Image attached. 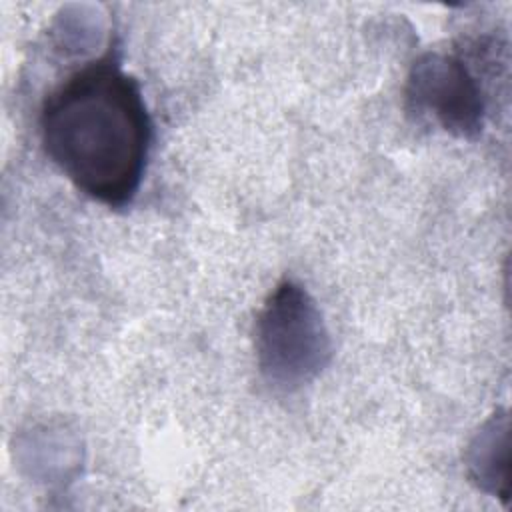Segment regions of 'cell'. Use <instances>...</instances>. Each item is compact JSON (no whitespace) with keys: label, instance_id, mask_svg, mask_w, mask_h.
Masks as SVG:
<instances>
[{"label":"cell","instance_id":"3957f363","mask_svg":"<svg viewBox=\"0 0 512 512\" xmlns=\"http://www.w3.org/2000/svg\"><path fill=\"white\" fill-rule=\"evenodd\" d=\"M406 104L412 114L432 118L460 138L472 140L484 128L482 84L456 54H422L408 74Z\"/></svg>","mask_w":512,"mask_h":512},{"label":"cell","instance_id":"7a4b0ae2","mask_svg":"<svg viewBox=\"0 0 512 512\" xmlns=\"http://www.w3.org/2000/svg\"><path fill=\"white\" fill-rule=\"evenodd\" d=\"M254 338L260 374L282 390L310 384L332 358V340L316 300L290 278L268 294Z\"/></svg>","mask_w":512,"mask_h":512},{"label":"cell","instance_id":"6da1fadb","mask_svg":"<svg viewBox=\"0 0 512 512\" xmlns=\"http://www.w3.org/2000/svg\"><path fill=\"white\" fill-rule=\"evenodd\" d=\"M42 146L58 170L88 198L128 206L140 190L152 122L140 84L108 50L70 74L40 112Z\"/></svg>","mask_w":512,"mask_h":512},{"label":"cell","instance_id":"277c9868","mask_svg":"<svg viewBox=\"0 0 512 512\" xmlns=\"http://www.w3.org/2000/svg\"><path fill=\"white\" fill-rule=\"evenodd\" d=\"M508 416L492 414L466 450V468L472 482L488 494L508 498Z\"/></svg>","mask_w":512,"mask_h":512}]
</instances>
